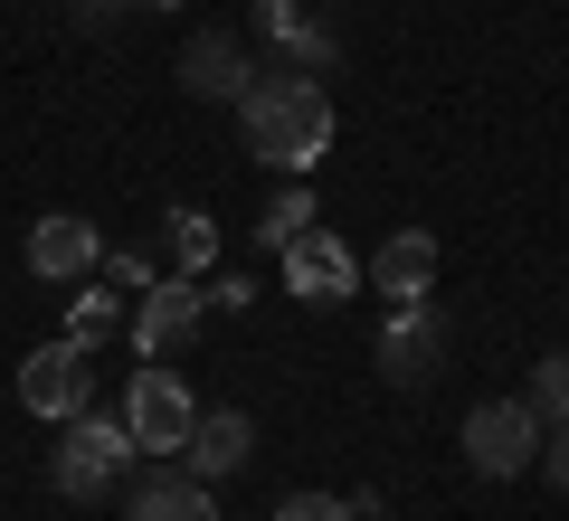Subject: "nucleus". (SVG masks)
<instances>
[{"label":"nucleus","mask_w":569,"mask_h":521,"mask_svg":"<svg viewBox=\"0 0 569 521\" xmlns=\"http://www.w3.org/2000/svg\"><path fill=\"white\" fill-rule=\"evenodd\" d=\"M238 123H247V152H257L266 171L305 181L313 161H323V142H332V96L313 77H295V67H276V77H257L238 96Z\"/></svg>","instance_id":"nucleus-1"},{"label":"nucleus","mask_w":569,"mask_h":521,"mask_svg":"<svg viewBox=\"0 0 569 521\" xmlns=\"http://www.w3.org/2000/svg\"><path fill=\"white\" fill-rule=\"evenodd\" d=\"M133 427L123 418H96V408H86V418H67V437H58V493L67 502H96V493H114L123 474H133Z\"/></svg>","instance_id":"nucleus-2"},{"label":"nucleus","mask_w":569,"mask_h":521,"mask_svg":"<svg viewBox=\"0 0 569 521\" xmlns=\"http://www.w3.org/2000/svg\"><path fill=\"white\" fill-rule=\"evenodd\" d=\"M20 408H29V418H48V427L86 418V408H96V351L67 341V332L39 341V351L20 361Z\"/></svg>","instance_id":"nucleus-3"},{"label":"nucleus","mask_w":569,"mask_h":521,"mask_svg":"<svg viewBox=\"0 0 569 521\" xmlns=\"http://www.w3.org/2000/svg\"><path fill=\"white\" fill-rule=\"evenodd\" d=\"M466 464L475 474H522V464H541V408L531 399H485L466 418Z\"/></svg>","instance_id":"nucleus-4"},{"label":"nucleus","mask_w":569,"mask_h":521,"mask_svg":"<svg viewBox=\"0 0 569 521\" xmlns=\"http://www.w3.org/2000/svg\"><path fill=\"white\" fill-rule=\"evenodd\" d=\"M123 427H133L142 455H181L190 427H200V399H190V380H171V370L152 361V370L133 380V399H123Z\"/></svg>","instance_id":"nucleus-5"},{"label":"nucleus","mask_w":569,"mask_h":521,"mask_svg":"<svg viewBox=\"0 0 569 521\" xmlns=\"http://www.w3.org/2000/svg\"><path fill=\"white\" fill-rule=\"evenodd\" d=\"M437 361H447V322H437V303H399L389 313V332H380V380H399V389H418V380H437Z\"/></svg>","instance_id":"nucleus-6"},{"label":"nucleus","mask_w":569,"mask_h":521,"mask_svg":"<svg viewBox=\"0 0 569 521\" xmlns=\"http://www.w3.org/2000/svg\"><path fill=\"white\" fill-rule=\"evenodd\" d=\"M200 275H171V284H152V294H133V351L142 361H171L190 332H200Z\"/></svg>","instance_id":"nucleus-7"},{"label":"nucleus","mask_w":569,"mask_h":521,"mask_svg":"<svg viewBox=\"0 0 569 521\" xmlns=\"http://www.w3.org/2000/svg\"><path fill=\"white\" fill-rule=\"evenodd\" d=\"M284 284L305 303H342V294H361V257H351L332 228H305V238L284 247Z\"/></svg>","instance_id":"nucleus-8"},{"label":"nucleus","mask_w":569,"mask_h":521,"mask_svg":"<svg viewBox=\"0 0 569 521\" xmlns=\"http://www.w3.org/2000/svg\"><path fill=\"white\" fill-rule=\"evenodd\" d=\"M247 86H257V67H247V48L228 39V29H209V39L181 48V96H200V104H238Z\"/></svg>","instance_id":"nucleus-9"},{"label":"nucleus","mask_w":569,"mask_h":521,"mask_svg":"<svg viewBox=\"0 0 569 521\" xmlns=\"http://www.w3.org/2000/svg\"><path fill=\"white\" fill-rule=\"evenodd\" d=\"M247 455H257V418H247V408H200V427H190V445H181L190 474L219 483V474H238Z\"/></svg>","instance_id":"nucleus-10"},{"label":"nucleus","mask_w":569,"mask_h":521,"mask_svg":"<svg viewBox=\"0 0 569 521\" xmlns=\"http://www.w3.org/2000/svg\"><path fill=\"white\" fill-rule=\"evenodd\" d=\"M96 257H104V238L86 219H67V209L29 228V275H48V284H86V275H96Z\"/></svg>","instance_id":"nucleus-11"},{"label":"nucleus","mask_w":569,"mask_h":521,"mask_svg":"<svg viewBox=\"0 0 569 521\" xmlns=\"http://www.w3.org/2000/svg\"><path fill=\"white\" fill-rule=\"evenodd\" d=\"M257 39H276L284 58H295V77H323V67L342 58V48H332V29L313 20L305 0H257Z\"/></svg>","instance_id":"nucleus-12"},{"label":"nucleus","mask_w":569,"mask_h":521,"mask_svg":"<svg viewBox=\"0 0 569 521\" xmlns=\"http://www.w3.org/2000/svg\"><path fill=\"white\" fill-rule=\"evenodd\" d=\"M370 284H380L389 303H418L427 284H437V238H427V228H399V238L370 257Z\"/></svg>","instance_id":"nucleus-13"},{"label":"nucleus","mask_w":569,"mask_h":521,"mask_svg":"<svg viewBox=\"0 0 569 521\" xmlns=\"http://www.w3.org/2000/svg\"><path fill=\"white\" fill-rule=\"evenodd\" d=\"M133 521H219V502H209V483L190 474H142L133 483Z\"/></svg>","instance_id":"nucleus-14"},{"label":"nucleus","mask_w":569,"mask_h":521,"mask_svg":"<svg viewBox=\"0 0 569 521\" xmlns=\"http://www.w3.org/2000/svg\"><path fill=\"white\" fill-rule=\"evenodd\" d=\"M123 332V294H114V284H86V294L77 303H67V341H86V351H104V341H114Z\"/></svg>","instance_id":"nucleus-15"},{"label":"nucleus","mask_w":569,"mask_h":521,"mask_svg":"<svg viewBox=\"0 0 569 521\" xmlns=\"http://www.w3.org/2000/svg\"><path fill=\"white\" fill-rule=\"evenodd\" d=\"M171 265L181 275H209V257H219V228H209V209H171Z\"/></svg>","instance_id":"nucleus-16"},{"label":"nucleus","mask_w":569,"mask_h":521,"mask_svg":"<svg viewBox=\"0 0 569 521\" xmlns=\"http://www.w3.org/2000/svg\"><path fill=\"white\" fill-rule=\"evenodd\" d=\"M305 228H313V190H305V181H284L276 200H266V219H257V238H266V247H276V257H284V247L305 238Z\"/></svg>","instance_id":"nucleus-17"},{"label":"nucleus","mask_w":569,"mask_h":521,"mask_svg":"<svg viewBox=\"0 0 569 521\" xmlns=\"http://www.w3.org/2000/svg\"><path fill=\"white\" fill-rule=\"evenodd\" d=\"M531 408H541L550 427H569V351H550V361L531 370Z\"/></svg>","instance_id":"nucleus-18"},{"label":"nucleus","mask_w":569,"mask_h":521,"mask_svg":"<svg viewBox=\"0 0 569 521\" xmlns=\"http://www.w3.org/2000/svg\"><path fill=\"white\" fill-rule=\"evenodd\" d=\"M96 275L114 284V294H152V257H142V247H114V257H96Z\"/></svg>","instance_id":"nucleus-19"},{"label":"nucleus","mask_w":569,"mask_h":521,"mask_svg":"<svg viewBox=\"0 0 569 521\" xmlns=\"http://www.w3.org/2000/svg\"><path fill=\"white\" fill-rule=\"evenodd\" d=\"M276 521H351V502H342V493H284Z\"/></svg>","instance_id":"nucleus-20"},{"label":"nucleus","mask_w":569,"mask_h":521,"mask_svg":"<svg viewBox=\"0 0 569 521\" xmlns=\"http://www.w3.org/2000/svg\"><path fill=\"white\" fill-rule=\"evenodd\" d=\"M541 474L569 493V427H550V437H541Z\"/></svg>","instance_id":"nucleus-21"},{"label":"nucleus","mask_w":569,"mask_h":521,"mask_svg":"<svg viewBox=\"0 0 569 521\" xmlns=\"http://www.w3.org/2000/svg\"><path fill=\"white\" fill-rule=\"evenodd\" d=\"M67 10H77V20H86V29H96V20H114L123 0H67Z\"/></svg>","instance_id":"nucleus-22"},{"label":"nucleus","mask_w":569,"mask_h":521,"mask_svg":"<svg viewBox=\"0 0 569 521\" xmlns=\"http://www.w3.org/2000/svg\"><path fill=\"white\" fill-rule=\"evenodd\" d=\"M133 10H181V0H133Z\"/></svg>","instance_id":"nucleus-23"}]
</instances>
